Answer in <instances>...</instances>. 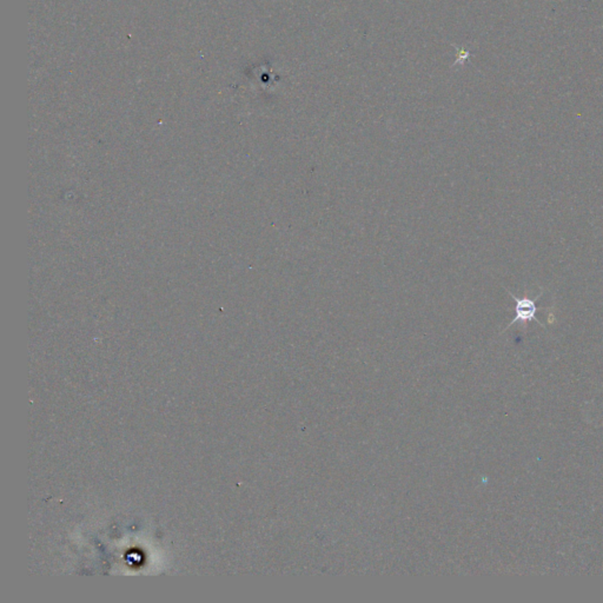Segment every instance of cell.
I'll use <instances>...</instances> for the list:
<instances>
[{"instance_id": "6da1fadb", "label": "cell", "mask_w": 603, "mask_h": 603, "mask_svg": "<svg viewBox=\"0 0 603 603\" xmlns=\"http://www.w3.org/2000/svg\"><path fill=\"white\" fill-rule=\"evenodd\" d=\"M506 291H508L509 295L513 297V299L515 300L516 305H515V317H514V319L508 324V327L505 328V330L506 329H509L510 327H513V325L515 323H522L525 327V324L529 323V322H532V321H535L541 325V327H544V325L537 319L536 315H537V311L540 310V309L537 308L535 299H532L528 296L517 297V296L514 295L512 291H509V290H506Z\"/></svg>"}, {"instance_id": "7a4b0ae2", "label": "cell", "mask_w": 603, "mask_h": 603, "mask_svg": "<svg viewBox=\"0 0 603 603\" xmlns=\"http://www.w3.org/2000/svg\"><path fill=\"white\" fill-rule=\"evenodd\" d=\"M127 561L130 562V564L132 566H138L143 562V555L140 553H137V552H132L127 555Z\"/></svg>"}]
</instances>
